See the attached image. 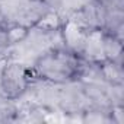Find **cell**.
Instances as JSON below:
<instances>
[{
  "label": "cell",
  "mask_w": 124,
  "mask_h": 124,
  "mask_svg": "<svg viewBox=\"0 0 124 124\" xmlns=\"http://www.w3.org/2000/svg\"><path fill=\"white\" fill-rule=\"evenodd\" d=\"M39 73L53 80H64L73 75L75 60L64 53H50L37 63Z\"/></svg>",
  "instance_id": "1"
},
{
  "label": "cell",
  "mask_w": 124,
  "mask_h": 124,
  "mask_svg": "<svg viewBox=\"0 0 124 124\" xmlns=\"http://www.w3.org/2000/svg\"><path fill=\"white\" fill-rule=\"evenodd\" d=\"M2 86L6 91V93L10 96H16L22 93L26 86V76L23 67L18 63H12L6 66L2 70Z\"/></svg>",
  "instance_id": "2"
},
{
  "label": "cell",
  "mask_w": 124,
  "mask_h": 124,
  "mask_svg": "<svg viewBox=\"0 0 124 124\" xmlns=\"http://www.w3.org/2000/svg\"><path fill=\"white\" fill-rule=\"evenodd\" d=\"M64 41H66L67 45L72 47V48H79V47H83V44H85V35L82 34L80 26L76 25L73 21H70L69 25L66 26V31H64Z\"/></svg>",
  "instance_id": "3"
},
{
  "label": "cell",
  "mask_w": 124,
  "mask_h": 124,
  "mask_svg": "<svg viewBox=\"0 0 124 124\" xmlns=\"http://www.w3.org/2000/svg\"><path fill=\"white\" fill-rule=\"evenodd\" d=\"M83 47L88 55H91L92 58H101L104 55V42L99 32H92L88 38H85Z\"/></svg>",
  "instance_id": "4"
},
{
  "label": "cell",
  "mask_w": 124,
  "mask_h": 124,
  "mask_svg": "<svg viewBox=\"0 0 124 124\" xmlns=\"http://www.w3.org/2000/svg\"><path fill=\"white\" fill-rule=\"evenodd\" d=\"M37 26L42 29L44 32H53L58 26V16L54 12H47L41 15V18L37 21Z\"/></svg>",
  "instance_id": "5"
},
{
  "label": "cell",
  "mask_w": 124,
  "mask_h": 124,
  "mask_svg": "<svg viewBox=\"0 0 124 124\" xmlns=\"http://www.w3.org/2000/svg\"><path fill=\"white\" fill-rule=\"evenodd\" d=\"M102 42H104V54L108 58L114 60L121 54V44L118 41H115L112 38H105V39H102Z\"/></svg>",
  "instance_id": "6"
},
{
  "label": "cell",
  "mask_w": 124,
  "mask_h": 124,
  "mask_svg": "<svg viewBox=\"0 0 124 124\" xmlns=\"http://www.w3.org/2000/svg\"><path fill=\"white\" fill-rule=\"evenodd\" d=\"M6 34H8V41H9V44H16V42L22 41V39L28 35V31H26V26L18 23V25L12 26L9 31H6Z\"/></svg>",
  "instance_id": "7"
},
{
  "label": "cell",
  "mask_w": 124,
  "mask_h": 124,
  "mask_svg": "<svg viewBox=\"0 0 124 124\" xmlns=\"http://www.w3.org/2000/svg\"><path fill=\"white\" fill-rule=\"evenodd\" d=\"M104 76L108 79V80H112V82H120V70L114 66V64H108L104 67Z\"/></svg>",
  "instance_id": "8"
},
{
  "label": "cell",
  "mask_w": 124,
  "mask_h": 124,
  "mask_svg": "<svg viewBox=\"0 0 124 124\" xmlns=\"http://www.w3.org/2000/svg\"><path fill=\"white\" fill-rule=\"evenodd\" d=\"M61 2L64 3V6L67 5L69 9H80L88 3V0H61Z\"/></svg>",
  "instance_id": "9"
}]
</instances>
